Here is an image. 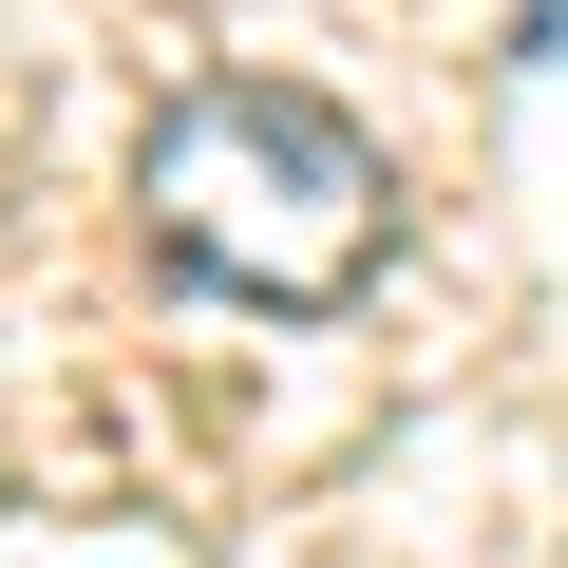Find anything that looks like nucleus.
I'll use <instances>...</instances> for the list:
<instances>
[{"mask_svg":"<svg viewBox=\"0 0 568 568\" xmlns=\"http://www.w3.org/2000/svg\"><path fill=\"white\" fill-rule=\"evenodd\" d=\"M133 209L190 284L227 304H342V284L398 246V171L342 95H284V77H190L133 152Z\"/></svg>","mask_w":568,"mask_h":568,"instance_id":"nucleus-1","label":"nucleus"}]
</instances>
